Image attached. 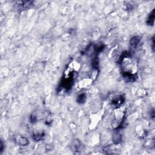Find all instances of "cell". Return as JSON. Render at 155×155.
<instances>
[{"label":"cell","instance_id":"obj_7","mask_svg":"<svg viewBox=\"0 0 155 155\" xmlns=\"http://www.w3.org/2000/svg\"><path fill=\"white\" fill-rule=\"evenodd\" d=\"M86 100V96L84 93L79 94L77 98V102L79 104H82L84 103Z\"/></svg>","mask_w":155,"mask_h":155},{"label":"cell","instance_id":"obj_3","mask_svg":"<svg viewBox=\"0 0 155 155\" xmlns=\"http://www.w3.org/2000/svg\"><path fill=\"white\" fill-rule=\"evenodd\" d=\"M32 5V1H21V2L19 3L20 7H21L23 10H24L27 8H30Z\"/></svg>","mask_w":155,"mask_h":155},{"label":"cell","instance_id":"obj_2","mask_svg":"<svg viewBox=\"0 0 155 155\" xmlns=\"http://www.w3.org/2000/svg\"><path fill=\"white\" fill-rule=\"evenodd\" d=\"M140 41H141V39H140L139 36H135L131 38L130 41V44L131 47H132V48H137V47H138Z\"/></svg>","mask_w":155,"mask_h":155},{"label":"cell","instance_id":"obj_6","mask_svg":"<svg viewBox=\"0 0 155 155\" xmlns=\"http://www.w3.org/2000/svg\"><path fill=\"white\" fill-rule=\"evenodd\" d=\"M154 10H153L151 14L149 15V17L147 23L149 25H153L154 24Z\"/></svg>","mask_w":155,"mask_h":155},{"label":"cell","instance_id":"obj_8","mask_svg":"<svg viewBox=\"0 0 155 155\" xmlns=\"http://www.w3.org/2000/svg\"><path fill=\"white\" fill-rule=\"evenodd\" d=\"M81 147V144L79 140H75L73 142V148L74 149V151H78Z\"/></svg>","mask_w":155,"mask_h":155},{"label":"cell","instance_id":"obj_4","mask_svg":"<svg viewBox=\"0 0 155 155\" xmlns=\"http://www.w3.org/2000/svg\"><path fill=\"white\" fill-rule=\"evenodd\" d=\"M121 140H122V137H121V135L120 134L116 133H115V135H113V142H114V144H115V145L119 144V143L121 142Z\"/></svg>","mask_w":155,"mask_h":155},{"label":"cell","instance_id":"obj_5","mask_svg":"<svg viewBox=\"0 0 155 155\" xmlns=\"http://www.w3.org/2000/svg\"><path fill=\"white\" fill-rule=\"evenodd\" d=\"M44 135V132L37 133L34 134V135H33V136H32V138H33V140H35V141H40V140L42 139V138H43Z\"/></svg>","mask_w":155,"mask_h":155},{"label":"cell","instance_id":"obj_1","mask_svg":"<svg viewBox=\"0 0 155 155\" xmlns=\"http://www.w3.org/2000/svg\"><path fill=\"white\" fill-rule=\"evenodd\" d=\"M15 141L18 145L22 146H26L29 144V141H28L26 137L23 136H17L15 138Z\"/></svg>","mask_w":155,"mask_h":155}]
</instances>
